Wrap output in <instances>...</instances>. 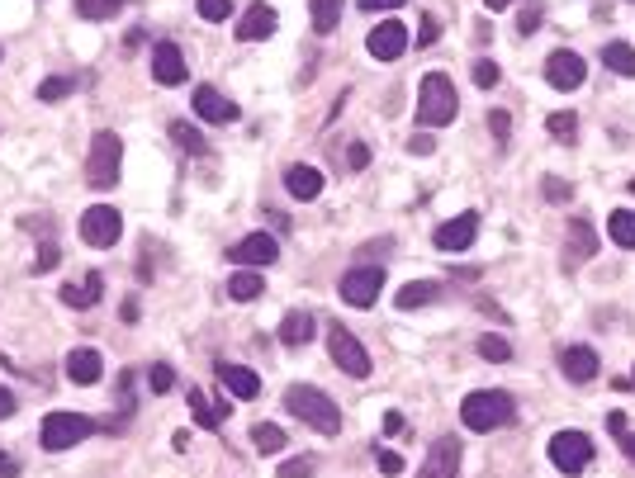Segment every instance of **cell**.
Segmentation results:
<instances>
[{"mask_svg": "<svg viewBox=\"0 0 635 478\" xmlns=\"http://www.w3.org/2000/svg\"><path fill=\"white\" fill-rule=\"evenodd\" d=\"M275 24H280V15H275L266 0H256V5H247L242 19H237V43H261V38L275 34Z\"/></svg>", "mask_w": 635, "mask_h": 478, "instance_id": "13", "label": "cell"}, {"mask_svg": "<svg viewBox=\"0 0 635 478\" xmlns=\"http://www.w3.org/2000/svg\"><path fill=\"white\" fill-rule=\"evenodd\" d=\"M119 5H124V0H76V15H81V19H95V24H100V19H114V15H119Z\"/></svg>", "mask_w": 635, "mask_h": 478, "instance_id": "33", "label": "cell"}, {"mask_svg": "<svg viewBox=\"0 0 635 478\" xmlns=\"http://www.w3.org/2000/svg\"><path fill=\"white\" fill-rule=\"evenodd\" d=\"M408 147H413V152H432V138H427V133H418V138L408 142Z\"/></svg>", "mask_w": 635, "mask_h": 478, "instance_id": "53", "label": "cell"}, {"mask_svg": "<svg viewBox=\"0 0 635 478\" xmlns=\"http://www.w3.org/2000/svg\"><path fill=\"white\" fill-rule=\"evenodd\" d=\"M593 251H598V232L583 218H569V261H588Z\"/></svg>", "mask_w": 635, "mask_h": 478, "instance_id": "23", "label": "cell"}, {"mask_svg": "<svg viewBox=\"0 0 635 478\" xmlns=\"http://www.w3.org/2000/svg\"><path fill=\"white\" fill-rule=\"evenodd\" d=\"M631 5H635V0H631Z\"/></svg>", "mask_w": 635, "mask_h": 478, "instance_id": "56", "label": "cell"}, {"mask_svg": "<svg viewBox=\"0 0 635 478\" xmlns=\"http://www.w3.org/2000/svg\"><path fill=\"white\" fill-rule=\"evenodd\" d=\"M228 15H233V0H200V19L209 24H223Z\"/></svg>", "mask_w": 635, "mask_h": 478, "instance_id": "38", "label": "cell"}, {"mask_svg": "<svg viewBox=\"0 0 635 478\" xmlns=\"http://www.w3.org/2000/svg\"><path fill=\"white\" fill-rule=\"evenodd\" d=\"M313 332H318V322H313L309 313H299V308L280 322V341H285V346H304V341H313Z\"/></svg>", "mask_w": 635, "mask_h": 478, "instance_id": "25", "label": "cell"}, {"mask_svg": "<svg viewBox=\"0 0 635 478\" xmlns=\"http://www.w3.org/2000/svg\"><path fill=\"white\" fill-rule=\"evenodd\" d=\"M455 469H460V441H455V436H441V441L427 450L418 478H455Z\"/></svg>", "mask_w": 635, "mask_h": 478, "instance_id": "14", "label": "cell"}, {"mask_svg": "<svg viewBox=\"0 0 635 478\" xmlns=\"http://www.w3.org/2000/svg\"><path fill=\"white\" fill-rule=\"evenodd\" d=\"M545 195H550V199H569V185H564V180H545Z\"/></svg>", "mask_w": 635, "mask_h": 478, "instance_id": "50", "label": "cell"}, {"mask_svg": "<svg viewBox=\"0 0 635 478\" xmlns=\"http://www.w3.org/2000/svg\"><path fill=\"white\" fill-rule=\"evenodd\" d=\"M337 294H342V303H351V308H370V303L384 294V270L380 266H351L342 275V284H337Z\"/></svg>", "mask_w": 635, "mask_h": 478, "instance_id": "6", "label": "cell"}, {"mask_svg": "<svg viewBox=\"0 0 635 478\" xmlns=\"http://www.w3.org/2000/svg\"><path fill=\"white\" fill-rule=\"evenodd\" d=\"M631 190H635V180H631Z\"/></svg>", "mask_w": 635, "mask_h": 478, "instance_id": "55", "label": "cell"}, {"mask_svg": "<svg viewBox=\"0 0 635 478\" xmlns=\"http://www.w3.org/2000/svg\"><path fill=\"white\" fill-rule=\"evenodd\" d=\"M484 5H489V10H508L512 0H484Z\"/></svg>", "mask_w": 635, "mask_h": 478, "instance_id": "54", "label": "cell"}, {"mask_svg": "<svg viewBox=\"0 0 635 478\" xmlns=\"http://www.w3.org/2000/svg\"><path fill=\"white\" fill-rule=\"evenodd\" d=\"M100 294H105V280H100V275H81L76 284H62V303H67V308H95Z\"/></svg>", "mask_w": 635, "mask_h": 478, "instance_id": "22", "label": "cell"}, {"mask_svg": "<svg viewBox=\"0 0 635 478\" xmlns=\"http://www.w3.org/2000/svg\"><path fill=\"white\" fill-rule=\"evenodd\" d=\"M380 474H403V460H399V455H389V450H384V455H380Z\"/></svg>", "mask_w": 635, "mask_h": 478, "instance_id": "48", "label": "cell"}, {"mask_svg": "<svg viewBox=\"0 0 635 478\" xmlns=\"http://www.w3.org/2000/svg\"><path fill=\"white\" fill-rule=\"evenodd\" d=\"M57 261H62L57 242H53V237H43V242H38V261H34V270H38V275H48V270L57 266Z\"/></svg>", "mask_w": 635, "mask_h": 478, "instance_id": "37", "label": "cell"}, {"mask_svg": "<svg viewBox=\"0 0 635 478\" xmlns=\"http://www.w3.org/2000/svg\"><path fill=\"white\" fill-rule=\"evenodd\" d=\"M252 445L261 450V455H275V450H285V431L275 422H256L252 426Z\"/></svg>", "mask_w": 635, "mask_h": 478, "instance_id": "32", "label": "cell"}, {"mask_svg": "<svg viewBox=\"0 0 635 478\" xmlns=\"http://www.w3.org/2000/svg\"><path fill=\"white\" fill-rule=\"evenodd\" d=\"M119 232H124V218L119 209H109V204H91V209L81 213V237H86V247H114L119 242Z\"/></svg>", "mask_w": 635, "mask_h": 478, "instance_id": "9", "label": "cell"}, {"mask_svg": "<svg viewBox=\"0 0 635 478\" xmlns=\"http://www.w3.org/2000/svg\"><path fill=\"white\" fill-rule=\"evenodd\" d=\"M275 256H280V242H275L271 232H252V237H242V242L228 247L233 266H271Z\"/></svg>", "mask_w": 635, "mask_h": 478, "instance_id": "11", "label": "cell"}, {"mask_svg": "<svg viewBox=\"0 0 635 478\" xmlns=\"http://www.w3.org/2000/svg\"><path fill=\"white\" fill-rule=\"evenodd\" d=\"M0 478H19V460L10 450H0Z\"/></svg>", "mask_w": 635, "mask_h": 478, "instance_id": "45", "label": "cell"}, {"mask_svg": "<svg viewBox=\"0 0 635 478\" xmlns=\"http://www.w3.org/2000/svg\"><path fill=\"white\" fill-rule=\"evenodd\" d=\"M119 166H124V142H119V133H95L91 152H86V180H91V190H114L119 185Z\"/></svg>", "mask_w": 635, "mask_h": 478, "instance_id": "3", "label": "cell"}, {"mask_svg": "<svg viewBox=\"0 0 635 478\" xmlns=\"http://www.w3.org/2000/svg\"><path fill=\"white\" fill-rule=\"evenodd\" d=\"M342 5L346 0H309V19L318 34H332L337 24H342Z\"/></svg>", "mask_w": 635, "mask_h": 478, "instance_id": "26", "label": "cell"}, {"mask_svg": "<svg viewBox=\"0 0 635 478\" xmlns=\"http://www.w3.org/2000/svg\"><path fill=\"white\" fill-rule=\"evenodd\" d=\"M346 161H351V171H365V166H370V147H365V142H351V147H346Z\"/></svg>", "mask_w": 635, "mask_h": 478, "instance_id": "42", "label": "cell"}, {"mask_svg": "<svg viewBox=\"0 0 635 478\" xmlns=\"http://www.w3.org/2000/svg\"><path fill=\"white\" fill-rule=\"evenodd\" d=\"M474 232H479V213H455L451 223H441V228H436V247L441 251H465L474 242Z\"/></svg>", "mask_w": 635, "mask_h": 478, "instance_id": "15", "label": "cell"}, {"mask_svg": "<svg viewBox=\"0 0 635 478\" xmlns=\"http://www.w3.org/2000/svg\"><path fill=\"white\" fill-rule=\"evenodd\" d=\"M536 24H541V10H527V15L517 19V29H522V34H536Z\"/></svg>", "mask_w": 635, "mask_h": 478, "instance_id": "49", "label": "cell"}, {"mask_svg": "<svg viewBox=\"0 0 635 478\" xmlns=\"http://www.w3.org/2000/svg\"><path fill=\"white\" fill-rule=\"evenodd\" d=\"M607 232H612V242H617L621 251H635V213L631 209L612 213V218H607Z\"/></svg>", "mask_w": 635, "mask_h": 478, "instance_id": "28", "label": "cell"}, {"mask_svg": "<svg viewBox=\"0 0 635 478\" xmlns=\"http://www.w3.org/2000/svg\"><path fill=\"white\" fill-rule=\"evenodd\" d=\"M261 275H252V270H237L233 280H228V294H233L237 303H252V299H261Z\"/></svg>", "mask_w": 635, "mask_h": 478, "instance_id": "30", "label": "cell"}, {"mask_svg": "<svg viewBox=\"0 0 635 478\" xmlns=\"http://www.w3.org/2000/svg\"><path fill=\"white\" fill-rule=\"evenodd\" d=\"M617 445H621V450H626V455L635 460V431H617Z\"/></svg>", "mask_w": 635, "mask_h": 478, "instance_id": "51", "label": "cell"}, {"mask_svg": "<svg viewBox=\"0 0 635 478\" xmlns=\"http://www.w3.org/2000/svg\"><path fill=\"white\" fill-rule=\"evenodd\" d=\"M5 417H15V393L0 384V422H5Z\"/></svg>", "mask_w": 635, "mask_h": 478, "instance_id": "46", "label": "cell"}, {"mask_svg": "<svg viewBox=\"0 0 635 478\" xmlns=\"http://www.w3.org/2000/svg\"><path fill=\"white\" fill-rule=\"evenodd\" d=\"M474 81H479L484 90L498 86V67H493V62H479V67H474Z\"/></svg>", "mask_w": 635, "mask_h": 478, "instance_id": "43", "label": "cell"}, {"mask_svg": "<svg viewBox=\"0 0 635 478\" xmlns=\"http://www.w3.org/2000/svg\"><path fill=\"white\" fill-rule=\"evenodd\" d=\"M190 412H195V422L204 426V431H218V426H223V403H209V398H204V389H195L190 393Z\"/></svg>", "mask_w": 635, "mask_h": 478, "instance_id": "27", "label": "cell"}, {"mask_svg": "<svg viewBox=\"0 0 635 478\" xmlns=\"http://www.w3.org/2000/svg\"><path fill=\"white\" fill-rule=\"evenodd\" d=\"M384 431H389V436H399V431H403V417H399V412H389V417H384Z\"/></svg>", "mask_w": 635, "mask_h": 478, "instance_id": "52", "label": "cell"}, {"mask_svg": "<svg viewBox=\"0 0 635 478\" xmlns=\"http://www.w3.org/2000/svg\"><path fill=\"white\" fill-rule=\"evenodd\" d=\"M91 431H95V422L81 417V412H48L43 426H38V441H43V450H72V445H81Z\"/></svg>", "mask_w": 635, "mask_h": 478, "instance_id": "5", "label": "cell"}, {"mask_svg": "<svg viewBox=\"0 0 635 478\" xmlns=\"http://www.w3.org/2000/svg\"><path fill=\"white\" fill-rule=\"evenodd\" d=\"M195 114H200L204 124H233L237 119V105L214 86H200L195 90Z\"/></svg>", "mask_w": 635, "mask_h": 478, "instance_id": "17", "label": "cell"}, {"mask_svg": "<svg viewBox=\"0 0 635 478\" xmlns=\"http://www.w3.org/2000/svg\"><path fill=\"white\" fill-rule=\"evenodd\" d=\"M147 379H152V393H166L171 384H176V370H171V365H152Z\"/></svg>", "mask_w": 635, "mask_h": 478, "instance_id": "40", "label": "cell"}, {"mask_svg": "<svg viewBox=\"0 0 635 478\" xmlns=\"http://www.w3.org/2000/svg\"><path fill=\"white\" fill-rule=\"evenodd\" d=\"M550 460L560 474H583L588 464H593V441L583 436V431H555V441H550Z\"/></svg>", "mask_w": 635, "mask_h": 478, "instance_id": "7", "label": "cell"}, {"mask_svg": "<svg viewBox=\"0 0 635 478\" xmlns=\"http://www.w3.org/2000/svg\"><path fill=\"white\" fill-rule=\"evenodd\" d=\"M313 474V460L309 455H294V460L280 464V478H309Z\"/></svg>", "mask_w": 635, "mask_h": 478, "instance_id": "39", "label": "cell"}, {"mask_svg": "<svg viewBox=\"0 0 635 478\" xmlns=\"http://www.w3.org/2000/svg\"><path fill=\"white\" fill-rule=\"evenodd\" d=\"M479 355L489 360V365H508L512 360V346L503 337H479Z\"/></svg>", "mask_w": 635, "mask_h": 478, "instance_id": "35", "label": "cell"}, {"mask_svg": "<svg viewBox=\"0 0 635 478\" xmlns=\"http://www.w3.org/2000/svg\"><path fill=\"white\" fill-rule=\"evenodd\" d=\"M218 384L233 393V398H242V403L261 398V374L247 370V365H218Z\"/></svg>", "mask_w": 635, "mask_h": 478, "instance_id": "18", "label": "cell"}, {"mask_svg": "<svg viewBox=\"0 0 635 478\" xmlns=\"http://www.w3.org/2000/svg\"><path fill=\"white\" fill-rule=\"evenodd\" d=\"M583 76H588V67H583L579 53H569V48H560V53L545 57V81L555 90H579Z\"/></svg>", "mask_w": 635, "mask_h": 478, "instance_id": "12", "label": "cell"}, {"mask_svg": "<svg viewBox=\"0 0 635 478\" xmlns=\"http://www.w3.org/2000/svg\"><path fill=\"white\" fill-rule=\"evenodd\" d=\"M327 355H332V365L342 374H351V379H365L370 374V355H365V346L346 327H332L327 332Z\"/></svg>", "mask_w": 635, "mask_h": 478, "instance_id": "8", "label": "cell"}, {"mask_svg": "<svg viewBox=\"0 0 635 478\" xmlns=\"http://www.w3.org/2000/svg\"><path fill=\"white\" fill-rule=\"evenodd\" d=\"M166 133L176 138V147H185V152H195V157H204V152H209V142H204V133H195V128L185 124V119H176V124H166Z\"/></svg>", "mask_w": 635, "mask_h": 478, "instance_id": "31", "label": "cell"}, {"mask_svg": "<svg viewBox=\"0 0 635 478\" xmlns=\"http://www.w3.org/2000/svg\"><path fill=\"white\" fill-rule=\"evenodd\" d=\"M403 0H361V10L365 15H375V10H399Z\"/></svg>", "mask_w": 635, "mask_h": 478, "instance_id": "47", "label": "cell"}, {"mask_svg": "<svg viewBox=\"0 0 635 478\" xmlns=\"http://www.w3.org/2000/svg\"><path fill=\"white\" fill-rule=\"evenodd\" d=\"M152 76H157L162 86H181L185 81V57L176 43H157V48H152Z\"/></svg>", "mask_w": 635, "mask_h": 478, "instance_id": "19", "label": "cell"}, {"mask_svg": "<svg viewBox=\"0 0 635 478\" xmlns=\"http://www.w3.org/2000/svg\"><path fill=\"white\" fill-rule=\"evenodd\" d=\"M365 48H370V57L375 62H394V57L408 53V29H403V19H384V24H375L370 29V38H365Z\"/></svg>", "mask_w": 635, "mask_h": 478, "instance_id": "10", "label": "cell"}, {"mask_svg": "<svg viewBox=\"0 0 635 478\" xmlns=\"http://www.w3.org/2000/svg\"><path fill=\"white\" fill-rule=\"evenodd\" d=\"M72 95V81H62V76H48L43 86H38V100L43 105H53V100H67Z\"/></svg>", "mask_w": 635, "mask_h": 478, "instance_id": "36", "label": "cell"}, {"mask_svg": "<svg viewBox=\"0 0 635 478\" xmlns=\"http://www.w3.org/2000/svg\"><path fill=\"white\" fill-rule=\"evenodd\" d=\"M602 62L617 71V76H635V48L631 43H607V48H602Z\"/></svg>", "mask_w": 635, "mask_h": 478, "instance_id": "29", "label": "cell"}, {"mask_svg": "<svg viewBox=\"0 0 635 478\" xmlns=\"http://www.w3.org/2000/svg\"><path fill=\"white\" fill-rule=\"evenodd\" d=\"M545 128H550V138L555 142H574L579 138V119H574V114H550V119H545Z\"/></svg>", "mask_w": 635, "mask_h": 478, "instance_id": "34", "label": "cell"}, {"mask_svg": "<svg viewBox=\"0 0 635 478\" xmlns=\"http://www.w3.org/2000/svg\"><path fill=\"white\" fill-rule=\"evenodd\" d=\"M67 374H72V384H100L105 355L95 351V346H76V351L67 355Z\"/></svg>", "mask_w": 635, "mask_h": 478, "instance_id": "20", "label": "cell"}, {"mask_svg": "<svg viewBox=\"0 0 635 478\" xmlns=\"http://www.w3.org/2000/svg\"><path fill=\"white\" fill-rule=\"evenodd\" d=\"M455 109H460V100H455L451 76H446V71H427V76H422V90H418V124L446 128L455 119Z\"/></svg>", "mask_w": 635, "mask_h": 478, "instance_id": "2", "label": "cell"}, {"mask_svg": "<svg viewBox=\"0 0 635 478\" xmlns=\"http://www.w3.org/2000/svg\"><path fill=\"white\" fill-rule=\"evenodd\" d=\"M285 190H290L294 199H318L323 195V171H318V166H290V171H285Z\"/></svg>", "mask_w": 635, "mask_h": 478, "instance_id": "21", "label": "cell"}, {"mask_svg": "<svg viewBox=\"0 0 635 478\" xmlns=\"http://www.w3.org/2000/svg\"><path fill=\"white\" fill-rule=\"evenodd\" d=\"M560 370L564 379H574V384H588V379H598V351L593 346H564L560 351Z\"/></svg>", "mask_w": 635, "mask_h": 478, "instance_id": "16", "label": "cell"}, {"mask_svg": "<svg viewBox=\"0 0 635 478\" xmlns=\"http://www.w3.org/2000/svg\"><path fill=\"white\" fill-rule=\"evenodd\" d=\"M436 34H441V24H436V19L427 15V19H422V29H418V43H422V48H432Z\"/></svg>", "mask_w": 635, "mask_h": 478, "instance_id": "44", "label": "cell"}, {"mask_svg": "<svg viewBox=\"0 0 635 478\" xmlns=\"http://www.w3.org/2000/svg\"><path fill=\"white\" fill-rule=\"evenodd\" d=\"M285 408H290L299 422H309L313 431H323V436H337V426H342V412H337V403H332L323 389H313V384H290V393H285Z\"/></svg>", "mask_w": 635, "mask_h": 478, "instance_id": "1", "label": "cell"}, {"mask_svg": "<svg viewBox=\"0 0 635 478\" xmlns=\"http://www.w3.org/2000/svg\"><path fill=\"white\" fill-rule=\"evenodd\" d=\"M460 422L470 431H498L503 422H512V398L503 389H479L460 403Z\"/></svg>", "mask_w": 635, "mask_h": 478, "instance_id": "4", "label": "cell"}, {"mask_svg": "<svg viewBox=\"0 0 635 478\" xmlns=\"http://www.w3.org/2000/svg\"><path fill=\"white\" fill-rule=\"evenodd\" d=\"M489 133H493V138H498V142H508V133H512V119H508V114H503V109H493V114H489Z\"/></svg>", "mask_w": 635, "mask_h": 478, "instance_id": "41", "label": "cell"}, {"mask_svg": "<svg viewBox=\"0 0 635 478\" xmlns=\"http://www.w3.org/2000/svg\"><path fill=\"white\" fill-rule=\"evenodd\" d=\"M436 299H441V284H436V280H413V284H403L399 294H394L399 308H422V303H436Z\"/></svg>", "mask_w": 635, "mask_h": 478, "instance_id": "24", "label": "cell"}]
</instances>
